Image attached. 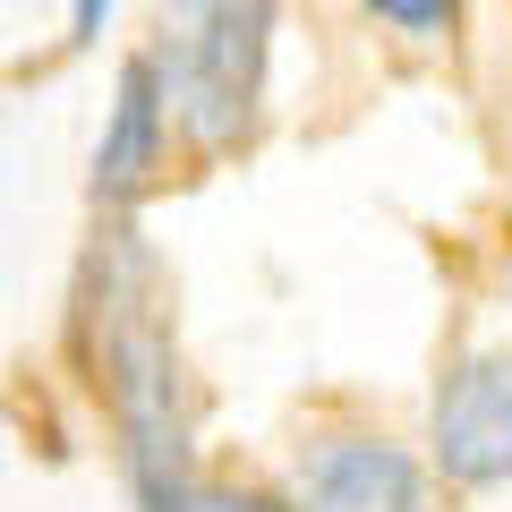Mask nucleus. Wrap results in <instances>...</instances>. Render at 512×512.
I'll list each match as a JSON object with an SVG mask.
<instances>
[{
	"mask_svg": "<svg viewBox=\"0 0 512 512\" xmlns=\"http://www.w3.org/2000/svg\"><path fill=\"white\" fill-rule=\"evenodd\" d=\"M86 333L103 367L111 419H120V461L137 512H180L197 470H188V402H180V359L154 316V265L128 231V214L103 222V248L86 265Z\"/></svg>",
	"mask_w": 512,
	"mask_h": 512,
	"instance_id": "obj_1",
	"label": "nucleus"
},
{
	"mask_svg": "<svg viewBox=\"0 0 512 512\" xmlns=\"http://www.w3.org/2000/svg\"><path fill=\"white\" fill-rule=\"evenodd\" d=\"M265 43H274V0H163V43L146 60L188 146L222 154L248 137L265 94Z\"/></svg>",
	"mask_w": 512,
	"mask_h": 512,
	"instance_id": "obj_2",
	"label": "nucleus"
},
{
	"mask_svg": "<svg viewBox=\"0 0 512 512\" xmlns=\"http://www.w3.org/2000/svg\"><path fill=\"white\" fill-rule=\"evenodd\" d=\"M436 470L453 487L512 478V350H478L436 393Z\"/></svg>",
	"mask_w": 512,
	"mask_h": 512,
	"instance_id": "obj_3",
	"label": "nucleus"
},
{
	"mask_svg": "<svg viewBox=\"0 0 512 512\" xmlns=\"http://www.w3.org/2000/svg\"><path fill=\"white\" fill-rule=\"evenodd\" d=\"M299 512H427V478L402 444L333 436L299 461Z\"/></svg>",
	"mask_w": 512,
	"mask_h": 512,
	"instance_id": "obj_4",
	"label": "nucleus"
},
{
	"mask_svg": "<svg viewBox=\"0 0 512 512\" xmlns=\"http://www.w3.org/2000/svg\"><path fill=\"white\" fill-rule=\"evenodd\" d=\"M163 86H154V60L137 52L120 69V103H111V128H103V154H94V197L111 205V214H128V205L154 188V171H163Z\"/></svg>",
	"mask_w": 512,
	"mask_h": 512,
	"instance_id": "obj_5",
	"label": "nucleus"
},
{
	"mask_svg": "<svg viewBox=\"0 0 512 512\" xmlns=\"http://www.w3.org/2000/svg\"><path fill=\"white\" fill-rule=\"evenodd\" d=\"M180 512H299V504H282V495H265V487H188V504Z\"/></svg>",
	"mask_w": 512,
	"mask_h": 512,
	"instance_id": "obj_6",
	"label": "nucleus"
},
{
	"mask_svg": "<svg viewBox=\"0 0 512 512\" xmlns=\"http://www.w3.org/2000/svg\"><path fill=\"white\" fill-rule=\"evenodd\" d=\"M376 18H393L402 35H453V9L461 0H367Z\"/></svg>",
	"mask_w": 512,
	"mask_h": 512,
	"instance_id": "obj_7",
	"label": "nucleus"
},
{
	"mask_svg": "<svg viewBox=\"0 0 512 512\" xmlns=\"http://www.w3.org/2000/svg\"><path fill=\"white\" fill-rule=\"evenodd\" d=\"M69 18H77V43H94V35H103V18H111V0H77Z\"/></svg>",
	"mask_w": 512,
	"mask_h": 512,
	"instance_id": "obj_8",
	"label": "nucleus"
}]
</instances>
